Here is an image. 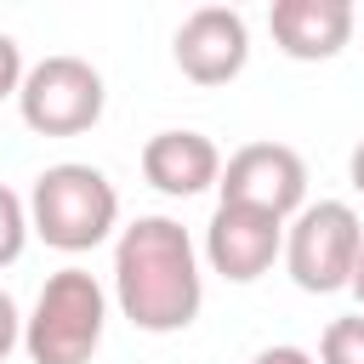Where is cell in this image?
<instances>
[{
	"mask_svg": "<svg viewBox=\"0 0 364 364\" xmlns=\"http://www.w3.org/2000/svg\"><path fill=\"white\" fill-rule=\"evenodd\" d=\"M114 301L148 336H176L205 307V273L176 216H136L114 239Z\"/></svg>",
	"mask_w": 364,
	"mask_h": 364,
	"instance_id": "cell-1",
	"label": "cell"
},
{
	"mask_svg": "<svg viewBox=\"0 0 364 364\" xmlns=\"http://www.w3.org/2000/svg\"><path fill=\"white\" fill-rule=\"evenodd\" d=\"M28 228H34V239H46L63 256L97 250L119 228V188L108 182V171L85 165V159L46 165L28 188Z\"/></svg>",
	"mask_w": 364,
	"mask_h": 364,
	"instance_id": "cell-2",
	"label": "cell"
},
{
	"mask_svg": "<svg viewBox=\"0 0 364 364\" xmlns=\"http://www.w3.org/2000/svg\"><path fill=\"white\" fill-rule=\"evenodd\" d=\"M102 330H108V290L97 284V273L57 267L34 296V313L23 318V353L28 364H91Z\"/></svg>",
	"mask_w": 364,
	"mask_h": 364,
	"instance_id": "cell-3",
	"label": "cell"
},
{
	"mask_svg": "<svg viewBox=\"0 0 364 364\" xmlns=\"http://www.w3.org/2000/svg\"><path fill=\"white\" fill-rule=\"evenodd\" d=\"M358 250H364V222L347 199L301 205L284 222V267H290L296 290H307V296L347 290L353 267H358Z\"/></svg>",
	"mask_w": 364,
	"mask_h": 364,
	"instance_id": "cell-4",
	"label": "cell"
},
{
	"mask_svg": "<svg viewBox=\"0 0 364 364\" xmlns=\"http://www.w3.org/2000/svg\"><path fill=\"white\" fill-rule=\"evenodd\" d=\"M102 102H108V85L102 74L85 63V57H40L17 91V114L34 136H80L102 119Z\"/></svg>",
	"mask_w": 364,
	"mask_h": 364,
	"instance_id": "cell-5",
	"label": "cell"
},
{
	"mask_svg": "<svg viewBox=\"0 0 364 364\" xmlns=\"http://www.w3.org/2000/svg\"><path fill=\"white\" fill-rule=\"evenodd\" d=\"M222 205H250L279 222H290L307 205V159L290 142H245L233 159H222Z\"/></svg>",
	"mask_w": 364,
	"mask_h": 364,
	"instance_id": "cell-6",
	"label": "cell"
},
{
	"mask_svg": "<svg viewBox=\"0 0 364 364\" xmlns=\"http://www.w3.org/2000/svg\"><path fill=\"white\" fill-rule=\"evenodd\" d=\"M171 57L193 85H228L250 63V28L233 6H199V11L182 17V28L171 40Z\"/></svg>",
	"mask_w": 364,
	"mask_h": 364,
	"instance_id": "cell-7",
	"label": "cell"
},
{
	"mask_svg": "<svg viewBox=\"0 0 364 364\" xmlns=\"http://www.w3.org/2000/svg\"><path fill=\"white\" fill-rule=\"evenodd\" d=\"M284 256V222L250 205H216L205 228V262L228 284H256L273 262Z\"/></svg>",
	"mask_w": 364,
	"mask_h": 364,
	"instance_id": "cell-8",
	"label": "cell"
},
{
	"mask_svg": "<svg viewBox=\"0 0 364 364\" xmlns=\"http://www.w3.org/2000/svg\"><path fill=\"white\" fill-rule=\"evenodd\" d=\"M267 28L290 63H330L353 40L358 11H353V0H273Z\"/></svg>",
	"mask_w": 364,
	"mask_h": 364,
	"instance_id": "cell-9",
	"label": "cell"
},
{
	"mask_svg": "<svg viewBox=\"0 0 364 364\" xmlns=\"http://www.w3.org/2000/svg\"><path fill=\"white\" fill-rule=\"evenodd\" d=\"M142 176L165 199H193L222 182V148L205 131H154L142 142Z\"/></svg>",
	"mask_w": 364,
	"mask_h": 364,
	"instance_id": "cell-10",
	"label": "cell"
},
{
	"mask_svg": "<svg viewBox=\"0 0 364 364\" xmlns=\"http://www.w3.org/2000/svg\"><path fill=\"white\" fill-rule=\"evenodd\" d=\"M318 364H364V313L330 318L318 336Z\"/></svg>",
	"mask_w": 364,
	"mask_h": 364,
	"instance_id": "cell-11",
	"label": "cell"
},
{
	"mask_svg": "<svg viewBox=\"0 0 364 364\" xmlns=\"http://www.w3.org/2000/svg\"><path fill=\"white\" fill-rule=\"evenodd\" d=\"M28 233H34V228H28V199L0 182V267H11V262L23 256Z\"/></svg>",
	"mask_w": 364,
	"mask_h": 364,
	"instance_id": "cell-12",
	"label": "cell"
},
{
	"mask_svg": "<svg viewBox=\"0 0 364 364\" xmlns=\"http://www.w3.org/2000/svg\"><path fill=\"white\" fill-rule=\"evenodd\" d=\"M23 80H28V68H23V46L0 28V97H17Z\"/></svg>",
	"mask_w": 364,
	"mask_h": 364,
	"instance_id": "cell-13",
	"label": "cell"
},
{
	"mask_svg": "<svg viewBox=\"0 0 364 364\" xmlns=\"http://www.w3.org/2000/svg\"><path fill=\"white\" fill-rule=\"evenodd\" d=\"M11 347H23V313H17L11 290H0V358H6Z\"/></svg>",
	"mask_w": 364,
	"mask_h": 364,
	"instance_id": "cell-14",
	"label": "cell"
},
{
	"mask_svg": "<svg viewBox=\"0 0 364 364\" xmlns=\"http://www.w3.org/2000/svg\"><path fill=\"white\" fill-rule=\"evenodd\" d=\"M250 364H318V358H313L307 347H262Z\"/></svg>",
	"mask_w": 364,
	"mask_h": 364,
	"instance_id": "cell-15",
	"label": "cell"
},
{
	"mask_svg": "<svg viewBox=\"0 0 364 364\" xmlns=\"http://www.w3.org/2000/svg\"><path fill=\"white\" fill-rule=\"evenodd\" d=\"M347 176H353V188H358V193H364V142H358V148H353V159H347Z\"/></svg>",
	"mask_w": 364,
	"mask_h": 364,
	"instance_id": "cell-16",
	"label": "cell"
},
{
	"mask_svg": "<svg viewBox=\"0 0 364 364\" xmlns=\"http://www.w3.org/2000/svg\"><path fill=\"white\" fill-rule=\"evenodd\" d=\"M353 296H358V307H364V250H358V267H353V284H347Z\"/></svg>",
	"mask_w": 364,
	"mask_h": 364,
	"instance_id": "cell-17",
	"label": "cell"
}]
</instances>
